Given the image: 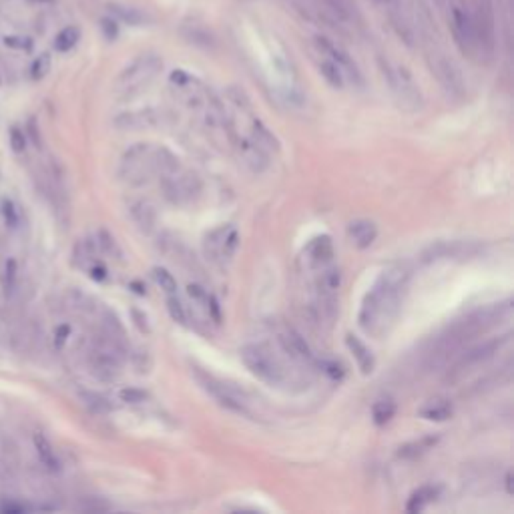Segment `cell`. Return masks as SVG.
I'll return each mask as SVG.
<instances>
[{"mask_svg": "<svg viewBox=\"0 0 514 514\" xmlns=\"http://www.w3.org/2000/svg\"><path fill=\"white\" fill-rule=\"evenodd\" d=\"M80 510H87V513H105V510H109L111 506L106 504L105 501H101V498H91V502H87V504H80L79 506Z\"/></svg>", "mask_w": 514, "mask_h": 514, "instance_id": "38", "label": "cell"}, {"mask_svg": "<svg viewBox=\"0 0 514 514\" xmlns=\"http://www.w3.org/2000/svg\"><path fill=\"white\" fill-rule=\"evenodd\" d=\"M438 494H440V487H432V484L420 487L416 492H412L408 504H406V510L408 513H420L430 502H434L438 498Z\"/></svg>", "mask_w": 514, "mask_h": 514, "instance_id": "23", "label": "cell"}, {"mask_svg": "<svg viewBox=\"0 0 514 514\" xmlns=\"http://www.w3.org/2000/svg\"><path fill=\"white\" fill-rule=\"evenodd\" d=\"M121 177L131 185H143L155 169V149L149 143H135L131 149L125 151L121 159Z\"/></svg>", "mask_w": 514, "mask_h": 514, "instance_id": "6", "label": "cell"}, {"mask_svg": "<svg viewBox=\"0 0 514 514\" xmlns=\"http://www.w3.org/2000/svg\"><path fill=\"white\" fill-rule=\"evenodd\" d=\"M279 343L283 345V350L293 360H298L302 364H312L314 362V354H312L310 345L305 342V338H302V334H298L293 328H286L279 334Z\"/></svg>", "mask_w": 514, "mask_h": 514, "instance_id": "14", "label": "cell"}, {"mask_svg": "<svg viewBox=\"0 0 514 514\" xmlns=\"http://www.w3.org/2000/svg\"><path fill=\"white\" fill-rule=\"evenodd\" d=\"M239 356H241V362L245 364V368L250 369L257 380L269 384V386H281L286 382L283 366L279 364V360L269 352V348L264 343L241 345Z\"/></svg>", "mask_w": 514, "mask_h": 514, "instance_id": "3", "label": "cell"}, {"mask_svg": "<svg viewBox=\"0 0 514 514\" xmlns=\"http://www.w3.org/2000/svg\"><path fill=\"white\" fill-rule=\"evenodd\" d=\"M384 2H386V0H384Z\"/></svg>", "mask_w": 514, "mask_h": 514, "instance_id": "44", "label": "cell"}, {"mask_svg": "<svg viewBox=\"0 0 514 514\" xmlns=\"http://www.w3.org/2000/svg\"><path fill=\"white\" fill-rule=\"evenodd\" d=\"M314 42H316V49L319 51V54H326V56H330L331 61H336V63H338V66L342 68L343 77H350V79H354L356 82H360V73H357V66L352 63V59L343 53L342 49H338L334 42H330L328 39H324V37H317Z\"/></svg>", "mask_w": 514, "mask_h": 514, "instance_id": "15", "label": "cell"}, {"mask_svg": "<svg viewBox=\"0 0 514 514\" xmlns=\"http://www.w3.org/2000/svg\"><path fill=\"white\" fill-rule=\"evenodd\" d=\"M408 279L406 265H390L384 269L360 307L357 322L362 330L374 338H382L390 331L402 310Z\"/></svg>", "mask_w": 514, "mask_h": 514, "instance_id": "1", "label": "cell"}, {"mask_svg": "<svg viewBox=\"0 0 514 514\" xmlns=\"http://www.w3.org/2000/svg\"><path fill=\"white\" fill-rule=\"evenodd\" d=\"M161 59L157 54H141L127 66L115 82V91L119 92L123 99H131L133 94L141 92L151 80L157 77L161 71Z\"/></svg>", "mask_w": 514, "mask_h": 514, "instance_id": "5", "label": "cell"}, {"mask_svg": "<svg viewBox=\"0 0 514 514\" xmlns=\"http://www.w3.org/2000/svg\"><path fill=\"white\" fill-rule=\"evenodd\" d=\"M319 73L324 75V79L330 82L331 87L336 89H342L343 82H345V77H343L342 68L338 66L336 61H331L330 56L322 54V61H319Z\"/></svg>", "mask_w": 514, "mask_h": 514, "instance_id": "27", "label": "cell"}, {"mask_svg": "<svg viewBox=\"0 0 514 514\" xmlns=\"http://www.w3.org/2000/svg\"><path fill=\"white\" fill-rule=\"evenodd\" d=\"M334 257V243L330 235H317L307 245V259L314 267H326Z\"/></svg>", "mask_w": 514, "mask_h": 514, "instance_id": "18", "label": "cell"}, {"mask_svg": "<svg viewBox=\"0 0 514 514\" xmlns=\"http://www.w3.org/2000/svg\"><path fill=\"white\" fill-rule=\"evenodd\" d=\"M348 233H350L352 241L356 243L357 250H368L378 238V227L369 219H356V221L350 224Z\"/></svg>", "mask_w": 514, "mask_h": 514, "instance_id": "17", "label": "cell"}, {"mask_svg": "<svg viewBox=\"0 0 514 514\" xmlns=\"http://www.w3.org/2000/svg\"><path fill=\"white\" fill-rule=\"evenodd\" d=\"M508 340H510V334L501 336V338H492V340L480 343V345H476L472 350L460 352V357L452 364V368L448 369V374H446V378H444L446 384L460 382L468 372H472V369L478 368V366L487 364L488 360L494 357V354H498V350H501L504 343H508Z\"/></svg>", "mask_w": 514, "mask_h": 514, "instance_id": "7", "label": "cell"}, {"mask_svg": "<svg viewBox=\"0 0 514 514\" xmlns=\"http://www.w3.org/2000/svg\"><path fill=\"white\" fill-rule=\"evenodd\" d=\"M32 444H35V450H37V456H39L40 464L49 472H59L61 470V458H59L56 450L51 444V440L39 432V434H35V438H32Z\"/></svg>", "mask_w": 514, "mask_h": 514, "instance_id": "19", "label": "cell"}, {"mask_svg": "<svg viewBox=\"0 0 514 514\" xmlns=\"http://www.w3.org/2000/svg\"><path fill=\"white\" fill-rule=\"evenodd\" d=\"M161 187H163L165 197L175 205H185V203L195 201L201 193V189H203L197 173L191 171L181 173L179 177H177V173L161 175Z\"/></svg>", "mask_w": 514, "mask_h": 514, "instance_id": "10", "label": "cell"}, {"mask_svg": "<svg viewBox=\"0 0 514 514\" xmlns=\"http://www.w3.org/2000/svg\"><path fill=\"white\" fill-rule=\"evenodd\" d=\"M68 336H71V326H68V324L59 326L56 331H54V345H56V348H63L66 340H68Z\"/></svg>", "mask_w": 514, "mask_h": 514, "instance_id": "39", "label": "cell"}, {"mask_svg": "<svg viewBox=\"0 0 514 514\" xmlns=\"http://www.w3.org/2000/svg\"><path fill=\"white\" fill-rule=\"evenodd\" d=\"M197 376L199 382L203 384V388L217 400V404H219L221 408L229 410V412H233V414H239V416L251 418V412L247 410V406H245V402H243L238 394H233L229 388H225V384L215 382L213 378L205 376V374H201V372H197Z\"/></svg>", "mask_w": 514, "mask_h": 514, "instance_id": "12", "label": "cell"}, {"mask_svg": "<svg viewBox=\"0 0 514 514\" xmlns=\"http://www.w3.org/2000/svg\"><path fill=\"white\" fill-rule=\"evenodd\" d=\"M167 310H169V314L175 322H179V324H185L187 322V314H185V307L183 303L177 300V295L171 293L169 298H167Z\"/></svg>", "mask_w": 514, "mask_h": 514, "instance_id": "35", "label": "cell"}, {"mask_svg": "<svg viewBox=\"0 0 514 514\" xmlns=\"http://www.w3.org/2000/svg\"><path fill=\"white\" fill-rule=\"evenodd\" d=\"M121 366H123V354H121L119 340L105 334L103 338L92 343L89 352V368L97 380L115 382L121 376Z\"/></svg>", "mask_w": 514, "mask_h": 514, "instance_id": "4", "label": "cell"}, {"mask_svg": "<svg viewBox=\"0 0 514 514\" xmlns=\"http://www.w3.org/2000/svg\"><path fill=\"white\" fill-rule=\"evenodd\" d=\"M80 40V30L77 27H66L63 28L56 39H54V51L59 53H68L77 47V42Z\"/></svg>", "mask_w": 514, "mask_h": 514, "instance_id": "29", "label": "cell"}, {"mask_svg": "<svg viewBox=\"0 0 514 514\" xmlns=\"http://www.w3.org/2000/svg\"><path fill=\"white\" fill-rule=\"evenodd\" d=\"M384 77L388 79L390 89L396 94V99L400 101V105L408 111H418L422 106V94L418 91L414 79L410 77V73L404 66L392 65V63H384L382 61Z\"/></svg>", "mask_w": 514, "mask_h": 514, "instance_id": "8", "label": "cell"}, {"mask_svg": "<svg viewBox=\"0 0 514 514\" xmlns=\"http://www.w3.org/2000/svg\"><path fill=\"white\" fill-rule=\"evenodd\" d=\"M153 277H155V281L161 286V290H165L169 295L177 293V279L165 267H155L153 269Z\"/></svg>", "mask_w": 514, "mask_h": 514, "instance_id": "32", "label": "cell"}, {"mask_svg": "<svg viewBox=\"0 0 514 514\" xmlns=\"http://www.w3.org/2000/svg\"><path fill=\"white\" fill-rule=\"evenodd\" d=\"M119 398L123 402H129V404H141V402H145L149 398V394L143 392V390H139V388H125V390L119 392Z\"/></svg>", "mask_w": 514, "mask_h": 514, "instance_id": "36", "label": "cell"}, {"mask_svg": "<svg viewBox=\"0 0 514 514\" xmlns=\"http://www.w3.org/2000/svg\"><path fill=\"white\" fill-rule=\"evenodd\" d=\"M239 245V233L235 227L231 225H219L215 227L213 231H209L205 235V241H203V250H205V255L212 259L213 264L224 265L225 262H229L235 251H238Z\"/></svg>", "mask_w": 514, "mask_h": 514, "instance_id": "9", "label": "cell"}, {"mask_svg": "<svg viewBox=\"0 0 514 514\" xmlns=\"http://www.w3.org/2000/svg\"><path fill=\"white\" fill-rule=\"evenodd\" d=\"M167 113L159 109H141V111H127L115 117V127L119 131H143V129H155L165 123Z\"/></svg>", "mask_w": 514, "mask_h": 514, "instance_id": "11", "label": "cell"}, {"mask_svg": "<svg viewBox=\"0 0 514 514\" xmlns=\"http://www.w3.org/2000/svg\"><path fill=\"white\" fill-rule=\"evenodd\" d=\"M0 281H2V290L6 298H13L16 286H18V264L14 257H6L2 264V274H0Z\"/></svg>", "mask_w": 514, "mask_h": 514, "instance_id": "24", "label": "cell"}, {"mask_svg": "<svg viewBox=\"0 0 514 514\" xmlns=\"http://www.w3.org/2000/svg\"><path fill=\"white\" fill-rule=\"evenodd\" d=\"M8 143H11V149H13L14 155H23V153H27L28 147L27 131H23L20 127L14 125L13 129H11V133H8Z\"/></svg>", "mask_w": 514, "mask_h": 514, "instance_id": "30", "label": "cell"}, {"mask_svg": "<svg viewBox=\"0 0 514 514\" xmlns=\"http://www.w3.org/2000/svg\"><path fill=\"white\" fill-rule=\"evenodd\" d=\"M233 147L238 151L239 159L250 167L253 173H264L269 165L267 161V151H264L262 147L257 145L253 139L247 137H235L233 139Z\"/></svg>", "mask_w": 514, "mask_h": 514, "instance_id": "13", "label": "cell"}, {"mask_svg": "<svg viewBox=\"0 0 514 514\" xmlns=\"http://www.w3.org/2000/svg\"><path fill=\"white\" fill-rule=\"evenodd\" d=\"M133 316L137 317V326L141 331H149V324H147V316H141L137 310H133Z\"/></svg>", "mask_w": 514, "mask_h": 514, "instance_id": "43", "label": "cell"}, {"mask_svg": "<svg viewBox=\"0 0 514 514\" xmlns=\"http://www.w3.org/2000/svg\"><path fill=\"white\" fill-rule=\"evenodd\" d=\"M89 271H91L92 279H97V281H103V279H106V269L103 267V265H92Z\"/></svg>", "mask_w": 514, "mask_h": 514, "instance_id": "42", "label": "cell"}, {"mask_svg": "<svg viewBox=\"0 0 514 514\" xmlns=\"http://www.w3.org/2000/svg\"><path fill=\"white\" fill-rule=\"evenodd\" d=\"M508 314H510V302L498 303V305L488 307V310H480L476 314H470L466 319L456 322L434 342L432 350L426 356V368H446L450 360L458 356L466 343H470L480 334H484L490 328H494L496 324H501L502 317H506Z\"/></svg>", "mask_w": 514, "mask_h": 514, "instance_id": "2", "label": "cell"}, {"mask_svg": "<svg viewBox=\"0 0 514 514\" xmlns=\"http://www.w3.org/2000/svg\"><path fill=\"white\" fill-rule=\"evenodd\" d=\"M82 400H85V404L92 410V412H97V414H106V412H111V402L106 400L105 396L101 394H94V392H82Z\"/></svg>", "mask_w": 514, "mask_h": 514, "instance_id": "31", "label": "cell"}, {"mask_svg": "<svg viewBox=\"0 0 514 514\" xmlns=\"http://www.w3.org/2000/svg\"><path fill=\"white\" fill-rule=\"evenodd\" d=\"M396 414V402L390 400V398H384V400H378L372 408V418H374V424L376 426H386L394 418Z\"/></svg>", "mask_w": 514, "mask_h": 514, "instance_id": "28", "label": "cell"}, {"mask_svg": "<svg viewBox=\"0 0 514 514\" xmlns=\"http://www.w3.org/2000/svg\"><path fill=\"white\" fill-rule=\"evenodd\" d=\"M51 73V56L49 54H40L35 59V63L30 66V77L35 80H42Z\"/></svg>", "mask_w": 514, "mask_h": 514, "instance_id": "33", "label": "cell"}, {"mask_svg": "<svg viewBox=\"0 0 514 514\" xmlns=\"http://www.w3.org/2000/svg\"><path fill=\"white\" fill-rule=\"evenodd\" d=\"M345 345L350 348V352H352L354 357H356L357 366L362 369V374H364V376L372 374V372H374V366H376V362H374V354L369 352L368 345L362 342L360 338H356L354 334H348V336H345Z\"/></svg>", "mask_w": 514, "mask_h": 514, "instance_id": "20", "label": "cell"}, {"mask_svg": "<svg viewBox=\"0 0 514 514\" xmlns=\"http://www.w3.org/2000/svg\"><path fill=\"white\" fill-rule=\"evenodd\" d=\"M324 372L330 374L334 380H340L343 376V369L338 366V364H324Z\"/></svg>", "mask_w": 514, "mask_h": 514, "instance_id": "41", "label": "cell"}, {"mask_svg": "<svg viewBox=\"0 0 514 514\" xmlns=\"http://www.w3.org/2000/svg\"><path fill=\"white\" fill-rule=\"evenodd\" d=\"M418 414L426 418V420H432V422H444L452 416V404L444 398H436V400H428L422 408L418 410Z\"/></svg>", "mask_w": 514, "mask_h": 514, "instance_id": "21", "label": "cell"}, {"mask_svg": "<svg viewBox=\"0 0 514 514\" xmlns=\"http://www.w3.org/2000/svg\"><path fill=\"white\" fill-rule=\"evenodd\" d=\"M111 11L115 14H119L123 20H127V23H131V25L141 23V14H137L135 11H127L125 6H111Z\"/></svg>", "mask_w": 514, "mask_h": 514, "instance_id": "37", "label": "cell"}, {"mask_svg": "<svg viewBox=\"0 0 514 514\" xmlns=\"http://www.w3.org/2000/svg\"><path fill=\"white\" fill-rule=\"evenodd\" d=\"M97 245L105 251V253H109V255L117 257V259H121V255H123L119 250V245L115 243V238L109 235L106 231H99V235H97Z\"/></svg>", "mask_w": 514, "mask_h": 514, "instance_id": "34", "label": "cell"}, {"mask_svg": "<svg viewBox=\"0 0 514 514\" xmlns=\"http://www.w3.org/2000/svg\"><path fill=\"white\" fill-rule=\"evenodd\" d=\"M129 213H131L133 221L137 224V227H139L143 233L149 235V233L155 231V225H157V212H155V207H153L151 201H147V199L135 201V203H131V207H129Z\"/></svg>", "mask_w": 514, "mask_h": 514, "instance_id": "16", "label": "cell"}, {"mask_svg": "<svg viewBox=\"0 0 514 514\" xmlns=\"http://www.w3.org/2000/svg\"><path fill=\"white\" fill-rule=\"evenodd\" d=\"M251 139L262 147L264 151H279V141L274 133L265 127L262 121H253V129H251Z\"/></svg>", "mask_w": 514, "mask_h": 514, "instance_id": "25", "label": "cell"}, {"mask_svg": "<svg viewBox=\"0 0 514 514\" xmlns=\"http://www.w3.org/2000/svg\"><path fill=\"white\" fill-rule=\"evenodd\" d=\"M0 217L11 231H18L23 227V219H25L20 205L11 197L0 199Z\"/></svg>", "mask_w": 514, "mask_h": 514, "instance_id": "22", "label": "cell"}, {"mask_svg": "<svg viewBox=\"0 0 514 514\" xmlns=\"http://www.w3.org/2000/svg\"><path fill=\"white\" fill-rule=\"evenodd\" d=\"M436 442H438V436H426V438H420L418 442H410V444H404V446H400L398 450V456L400 458H418V456H422L424 452H428V450L434 446Z\"/></svg>", "mask_w": 514, "mask_h": 514, "instance_id": "26", "label": "cell"}, {"mask_svg": "<svg viewBox=\"0 0 514 514\" xmlns=\"http://www.w3.org/2000/svg\"><path fill=\"white\" fill-rule=\"evenodd\" d=\"M4 42H6V47H13V49H20V51H30V42H28V39H20V37H6L4 39Z\"/></svg>", "mask_w": 514, "mask_h": 514, "instance_id": "40", "label": "cell"}]
</instances>
